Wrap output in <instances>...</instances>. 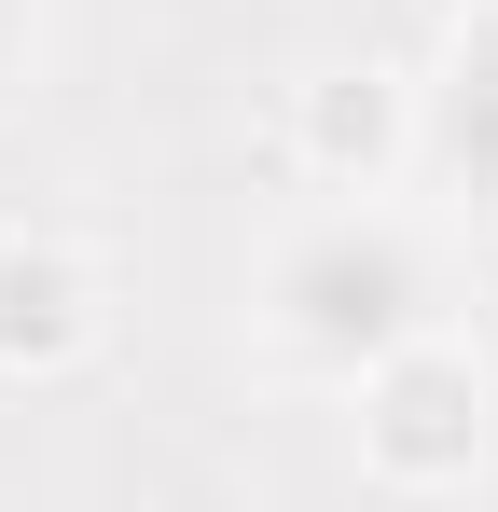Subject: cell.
<instances>
[{"mask_svg": "<svg viewBox=\"0 0 498 512\" xmlns=\"http://www.w3.org/2000/svg\"><path fill=\"white\" fill-rule=\"evenodd\" d=\"M360 457L388 485H457L485 457V374H471V346H443V333L388 346L360 374Z\"/></svg>", "mask_w": 498, "mask_h": 512, "instance_id": "2", "label": "cell"}, {"mask_svg": "<svg viewBox=\"0 0 498 512\" xmlns=\"http://www.w3.org/2000/svg\"><path fill=\"white\" fill-rule=\"evenodd\" d=\"M443 333V305H429V250H415V222L388 208H319L291 250L263 263V346L277 360H305V374H374L388 346Z\"/></svg>", "mask_w": 498, "mask_h": 512, "instance_id": "1", "label": "cell"}, {"mask_svg": "<svg viewBox=\"0 0 498 512\" xmlns=\"http://www.w3.org/2000/svg\"><path fill=\"white\" fill-rule=\"evenodd\" d=\"M415 153L457 180L471 208H498V0L443 28V70H429V97H415Z\"/></svg>", "mask_w": 498, "mask_h": 512, "instance_id": "3", "label": "cell"}, {"mask_svg": "<svg viewBox=\"0 0 498 512\" xmlns=\"http://www.w3.org/2000/svg\"><path fill=\"white\" fill-rule=\"evenodd\" d=\"M97 346V263L56 236H0V374H70Z\"/></svg>", "mask_w": 498, "mask_h": 512, "instance_id": "4", "label": "cell"}, {"mask_svg": "<svg viewBox=\"0 0 498 512\" xmlns=\"http://www.w3.org/2000/svg\"><path fill=\"white\" fill-rule=\"evenodd\" d=\"M14 56H28V0H0V84H14Z\"/></svg>", "mask_w": 498, "mask_h": 512, "instance_id": "6", "label": "cell"}, {"mask_svg": "<svg viewBox=\"0 0 498 512\" xmlns=\"http://www.w3.org/2000/svg\"><path fill=\"white\" fill-rule=\"evenodd\" d=\"M402 139H415V125H402V111H388V84H374V70H332V84L305 97V153H319L332 180H346V167L374 180V167H388V153H402Z\"/></svg>", "mask_w": 498, "mask_h": 512, "instance_id": "5", "label": "cell"}]
</instances>
